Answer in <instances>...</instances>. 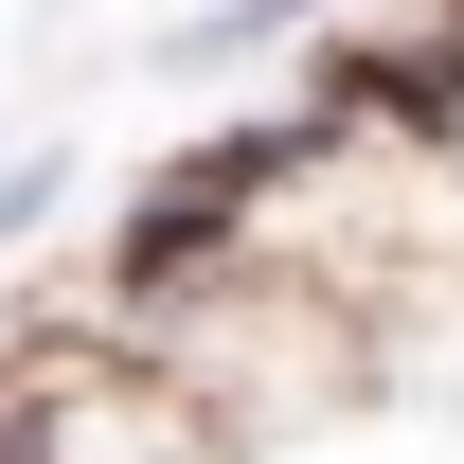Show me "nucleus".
<instances>
[{
    "label": "nucleus",
    "mask_w": 464,
    "mask_h": 464,
    "mask_svg": "<svg viewBox=\"0 0 464 464\" xmlns=\"http://www.w3.org/2000/svg\"><path fill=\"white\" fill-rule=\"evenodd\" d=\"M72 215V143H0V250H36Z\"/></svg>",
    "instance_id": "4"
},
{
    "label": "nucleus",
    "mask_w": 464,
    "mask_h": 464,
    "mask_svg": "<svg viewBox=\"0 0 464 464\" xmlns=\"http://www.w3.org/2000/svg\"><path fill=\"white\" fill-rule=\"evenodd\" d=\"M304 18H322V0H215L197 36H161V54H179V72H232V54H286Z\"/></svg>",
    "instance_id": "3"
},
{
    "label": "nucleus",
    "mask_w": 464,
    "mask_h": 464,
    "mask_svg": "<svg viewBox=\"0 0 464 464\" xmlns=\"http://www.w3.org/2000/svg\"><path fill=\"white\" fill-rule=\"evenodd\" d=\"M108 357H143L197 429H215L232 464L250 447H286V429H322L340 393H375V340H357L322 286H286V268H250V250H215L197 286H161V304H125V322H90Z\"/></svg>",
    "instance_id": "1"
},
{
    "label": "nucleus",
    "mask_w": 464,
    "mask_h": 464,
    "mask_svg": "<svg viewBox=\"0 0 464 464\" xmlns=\"http://www.w3.org/2000/svg\"><path fill=\"white\" fill-rule=\"evenodd\" d=\"M0 393H18V429H36V464H232L197 411L143 375V357L72 340V322H36V340H0Z\"/></svg>",
    "instance_id": "2"
}]
</instances>
